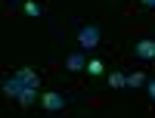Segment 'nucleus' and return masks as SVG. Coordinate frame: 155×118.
Wrapping results in <instances>:
<instances>
[{"mask_svg": "<svg viewBox=\"0 0 155 118\" xmlns=\"http://www.w3.org/2000/svg\"><path fill=\"white\" fill-rule=\"evenodd\" d=\"M102 41V28L93 22H87V25H78V44H81V50H93L99 47Z\"/></svg>", "mask_w": 155, "mask_h": 118, "instance_id": "nucleus-1", "label": "nucleus"}, {"mask_svg": "<svg viewBox=\"0 0 155 118\" xmlns=\"http://www.w3.org/2000/svg\"><path fill=\"white\" fill-rule=\"evenodd\" d=\"M41 106L47 112H59V109H65V96H62L59 90H44L41 93Z\"/></svg>", "mask_w": 155, "mask_h": 118, "instance_id": "nucleus-2", "label": "nucleus"}, {"mask_svg": "<svg viewBox=\"0 0 155 118\" xmlns=\"http://www.w3.org/2000/svg\"><path fill=\"white\" fill-rule=\"evenodd\" d=\"M134 56H137V59H143V62L155 59V41H152V37H143V41H137V44H134Z\"/></svg>", "mask_w": 155, "mask_h": 118, "instance_id": "nucleus-3", "label": "nucleus"}, {"mask_svg": "<svg viewBox=\"0 0 155 118\" xmlns=\"http://www.w3.org/2000/svg\"><path fill=\"white\" fill-rule=\"evenodd\" d=\"M65 69L68 72H87V59H84V50H74V53H68L65 56Z\"/></svg>", "mask_w": 155, "mask_h": 118, "instance_id": "nucleus-4", "label": "nucleus"}, {"mask_svg": "<svg viewBox=\"0 0 155 118\" xmlns=\"http://www.w3.org/2000/svg\"><path fill=\"white\" fill-rule=\"evenodd\" d=\"M37 96H41V87H34V84H31V87H25L22 93H19V99H16V103H19L22 109H31Z\"/></svg>", "mask_w": 155, "mask_h": 118, "instance_id": "nucleus-5", "label": "nucleus"}, {"mask_svg": "<svg viewBox=\"0 0 155 118\" xmlns=\"http://www.w3.org/2000/svg\"><path fill=\"white\" fill-rule=\"evenodd\" d=\"M87 75H90V78L106 75V62H102V59H87Z\"/></svg>", "mask_w": 155, "mask_h": 118, "instance_id": "nucleus-6", "label": "nucleus"}, {"mask_svg": "<svg viewBox=\"0 0 155 118\" xmlns=\"http://www.w3.org/2000/svg\"><path fill=\"white\" fill-rule=\"evenodd\" d=\"M109 87H112V90L127 87V75H124V72H109Z\"/></svg>", "mask_w": 155, "mask_h": 118, "instance_id": "nucleus-7", "label": "nucleus"}, {"mask_svg": "<svg viewBox=\"0 0 155 118\" xmlns=\"http://www.w3.org/2000/svg\"><path fill=\"white\" fill-rule=\"evenodd\" d=\"M22 12H25V16H31V19H37V16L44 12V6L37 3V0H25V3H22Z\"/></svg>", "mask_w": 155, "mask_h": 118, "instance_id": "nucleus-8", "label": "nucleus"}, {"mask_svg": "<svg viewBox=\"0 0 155 118\" xmlns=\"http://www.w3.org/2000/svg\"><path fill=\"white\" fill-rule=\"evenodd\" d=\"M127 87H130V90H137V87H146V75H143V72L127 75Z\"/></svg>", "mask_w": 155, "mask_h": 118, "instance_id": "nucleus-9", "label": "nucleus"}, {"mask_svg": "<svg viewBox=\"0 0 155 118\" xmlns=\"http://www.w3.org/2000/svg\"><path fill=\"white\" fill-rule=\"evenodd\" d=\"M146 93H149V99L155 103V78H152V81H146Z\"/></svg>", "mask_w": 155, "mask_h": 118, "instance_id": "nucleus-10", "label": "nucleus"}, {"mask_svg": "<svg viewBox=\"0 0 155 118\" xmlns=\"http://www.w3.org/2000/svg\"><path fill=\"white\" fill-rule=\"evenodd\" d=\"M140 3H143L146 9H155V0H140Z\"/></svg>", "mask_w": 155, "mask_h": 118, "instance_id": "nucleus-11", "label": "nucleus"}, {"mask_svg": "<svg viewBox=\"0 0 155 118\" xmlns=\"http://www.w3.org/2000/svg\"><path fill=\"white\" fill-rule=\"evenodd\" d=\"M9 3H25V0H9Z\"/></svg>", "mask_w": 155, "mask_h": 118, "instance_id": "nucleus-12", "label": "nucleus"}]
</instances>
